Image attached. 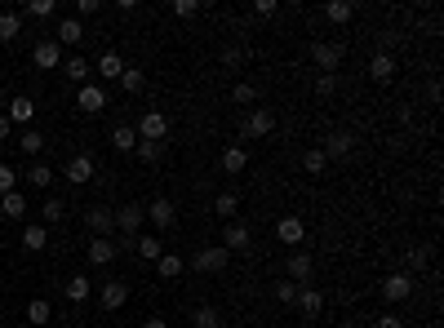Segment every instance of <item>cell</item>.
Wrapping results in <instances>:
<instances>
[{
    "label": "cell",
    "mask_w": 444,
    "mask_h": 328,
    "mask_svg": "<svg viewBox=\"0 0 444 328\" xmlns=\"http://www.w3.org/2000/svg\"><path fill=\"white\" fill-rule=\"evenodd\" d=\"M342 54H347V49L334 45V40H316V45H311V62L320 67V76H334L342 67Z\"/></svg>",
    "instance_id": "cell-1"
},
{
    "label": "cell",
    "mask_w": 444,
    "mask_h": 328,
    "mask_svg": "<svg viewBox=\"0 0 444 328\" xmlns=\"http://www.w3.org/2000/svg\"><path fill=\"white\" fill-rule=\"evenodd\" d=\"M227 262H232V253H227V249H195L187 266L200 271V275H218V271H227Z\"/></svg>",
    "instance_id": "cell-2"
},
{
    "label": "cell",
    "mask_w": 444,
    "mask_h": 328,
    "mask_svg": "<svg viewBox=\"0 0 444 328\" xmlns=\"http://www.w3.org/2000/svg\"><path fill=\"white\" fill-rule=\"evenodd\" d=\"M142 222H147V204H125V209H116V231H125V240H138V231H142Z\"/></svg>",
    "instance_id": "cell-3"
},
{
    "label": "cell",
    "mask_w": 444,
    "mask_h": 328,
    "mask_svg": "<svg viewBox=\"0 0 444 328\" xmlns=\"http://www.w3.org/2000/svg\"><path fill=\"white\" fill-rule=\"evenodd\" d=\"M169 138V116L164 111H147L138 120V142H164Z\"/></svg>",
    "instance_id": "cell-4"
},
{
    "label": "cell",
    "mask_w": 444,
    "mask_h": 328,
    "mask_svg": "<svg viewBox=\"0 0 444 328\" xmlns=\"http://www.w3.org/2000/svg\"><path fill=\"white\" fill-rule=\"evenodd\" d=\"M31 62H36L40 71H58V67H62V45H58L54 36H45L36 49H31Z\"/></svg>",
    "instance_id": "cell-5"
},
{
    "label": "cell",
    "mask_w": 444,
    "mask_h": 328,
    "mask_svg": "<svg viewBox=\"0 0 444 328\" xmlns=\"http://www.w3.org/2000/svg\"><path fill=\"white\" fill-rule=\"evenodd\" d=\"M85 226L98 235V240H107L111 231H116V209H107V204H93L89 213H85Z\"/></svg>",
    "instance_id": "cell-6"
},
{
    "label": "cell",
    "mask_w": 444,
    "mask_h": 328,
    "mask_svg": "<svg viewBox=\"0 0 444 328\" xmlns=\"http://www.w3.org/2000/svg\"><path fill=\"white\" fill-rule=\"evenodd\" d=\"M62 177H67L72 187H85V182H93V177H98V164L89 156H72L67 169H62Z\"/></svg>",
    "instance_id": "cell-7"
},
{
    "label": "cell",
    "mask_w": 444,
    "mask_h": 328,
    "mask_svg": "<svg viewBox=\"0 0 444 328\" xmlns=\"http://www.w3.org/2000/svg\"><path fill=\"white\" fill-rule=\"evenodd\" d=\"M382 298H387V302H404V298H414V275L391 271L387 280H382Z\"/></svg>",
    "instance_id": "cell-8"
},
{
    "label": "cell",
    "mask_w": 444,
    "mask_h": 328,
    "mask_svg": "<svg viewBox=\"0 0 444 328\" xmlns=\"http://www.w3.org/2000/svg\"><path fill=\"white\" fill-rule=\"evenodd\" d=\"M324 160H347L351 151H355V134H347V129H338V134H329L324 138Z\"/></svg>",
    "instance_id": "cell-9"
},
{
    "label": "cell",
    "mask_w": 444,
    "mask_h": 328,
    "mask_svg": "<svg viewBox=\"0 0 444 328\" xmlns=\"http://www.w3.org/2000/svg\"><path fill=\"white\" fill-rule=\"evenodd\" d=\"M147 222H152L156 231H169V226L178 222V209H173V200H164V195H160V200H152V204H147Z\"/></svg>",
    "instance_id": "cell-10"
},
{
    "label": "cell",
    "mask_w": 444,
    "mask_h": 328,
    "mask_svg": "<svg viewBox=\"0 0 444 328\" xmlns=\"http://www.w3.org/2000/svg\"><path fill=\"white\" fill-rule=\"evenodd\" d=\"M254 244V231L244 222H227V231H222V249L227 253H244Z\"/></svg>",
    "instance_id": "cell-11"
},
{
    "label": "cell",
    "mask_w": 444,
    "mask_h": 328,
    "mask_svg": "<svg viewBox=\"0 0 444 328\" xmlns=\"http://www.w3.org/2000/svg\"><path fill=\"white\" fill-rule=\"evenodd\" d=\"M271 129H275V116L267 107H254L249 116H244V138H267Z\"/></svg>",
    "instance_id": "cell-12"
},
{
    "label": "cell",
    "mask_w": 444,
    "mask_h": 328,
    "mask_svg": "<svg viewBox=\"0 0 444 328\" xmlns=\"http://www.w3.org/2000/svg\"><path fill=\"white\" fill-rule=\"evenodd\" d=\"M275 240H280V244H289V249H298V244L307 240V226H302V218H293V213H289V218H280V222H275Z\"/></svg>",
    "instance_id": "cell-13"
},
{
    "label": "cell",
    "mask_w": 444,
    "mask_h": 328,
    "mask_svg": "<svg viewBox=\"0 0 444 328\" xmlns=\"http://www.w3.org/2000/svg\"><path fill=\"white\" fill-rule=\"evenodd\" d=\"M98 302H103V310H120L129 302V284L125 280H107L103 288H98Z\"/></svg>",
    "instance_id": "cell-14"
},
{
    "label": "cell",
    "mask_w": 444,
    "mask_h": 328,
    "mask_svg": "<svg viewBox=\"0 0 444 328\" xmlns=\"http://www.w3.org/2000/svg\"><path fill=\"white\" fill-rule=\"evenodd\" d=\"M5 116H9V124H23V129H31V120H36V102L31 98H9V107H5Z\"/></svg>",
    "instance_id": "cell-15"
},
{
    "label": "cell",
    "mask_w": 444,
    "mask_h": 328,
    "mask_svg": "<svg viewBox=\"0 0 444 328\" xmlns=\"http://www.w3.org/2000/svg\"><path fill=\"white\" fill-rule=\"evenodd\" d=\"M285 271H289V280L293 284H307L311 275H316V262H311V253H289V262H285Z\"/></svg>",
    "instance_id": "cell-16"
},
{
    "label": "cell",
    "mask_w": 444,
    "mask_h": 328,
    "mask_svg": "<svg viewBox=\"0 0 444 328\" xmlns=\"http://www.w3.org/2000/svg\"><path fill=\"white\" fill-rule=\"evenodd\" d=\"M76 107L80 111H107V89L103 85H80V93H76Z\"/></svg>",
    "instance_id": "cell-17"
},
{
    "label": "cell",
    "mask_w": 444,
    "mask_h": 328,
    "mask_svg": "<svg viewBox=\"0 0 444 328\" xmlns=\"http://www.w3.org/2000/svg\"><path fill=\"white\" fill-rule=\"evenodd\" d=\"M116 253H120V249H116L111 240H98V235H93V244H89L85 257H89V266H111V262H116Z\"/></svg>",
    "instance_id": "cell-18"
},
{
    "label": "cell",
    "mask_w": 444,
    "mask_h": 328,
    "mask_svg": "<svg viewBox=\"0 0 444 328\" xmlns=\"http://www.w3.org/2000/svg\"><path fill=\"white\" fill-rule=\"evenodd\" d=\"M369 76L377 80V85L396 80V58H391V54H373V58H369Z\"/></svg>",
    "instance_id": "cell-19"
},
{
    "label": "cell",
    "mask_w": 444,
    "mask_h": 328,
    "mask_svg": "<svg viewBox=\"0 0 444 328\" xmlns=\"http://www.w3.org/2000/svg\"><path fill=\"white\" fill-rule=\"evenodd\" d=\"M62 298H67V302H76V306H80V302H89V298H93V284L85 280V275H72V280H67V284H62Z\"/></svg>",
    "instance_id": "cell-20"
},
{
    "label": "cell",
    "mask_w": 444,
    "mask_h": 328,
    "mask_svg": "<svg viewBox=\"0 0 444 328\" xmlns=\"http://www.w3.org/2000/svg\"><path fill=\"white\" fill-rule=\"evenodd\" d=\"M23 36V13L18 9H5V13H0V40H18Z\"/></svg>",
    "instance_id": "cell-21"
},
{
    "label": "cell",
    "mask_w": 444,
    "mask_h": 328,
    "mask_svg": "<svg viewBox=\"0 0 444 328\" xmlns=\"http://www.w3.org/2000/svg\"><path fill=\"white\" fill-rule=\"evenodd\" d=\"M45 244H49V231H45L40 222H27V226H23V249H27V253H40Z\"/></svg>",
    "instance_id": "cell-22"
},
{
    "label": "cell",
    "mask_w": 444,
    "mask_h": 328,
    "mask_svg": "<svg viewBox=\"0 0 444 328\" xmlns=\"http://www.w3.org/2000/svg\"><path fill=\"white\" fill-rule=\"evenodd\" d=\"M54 40H58V45H80V40H85V27H80V18H62L58 31H54Z\"/></svg>",
    "instance_id": "cell-23"
},
{
    "label": "cell",
    "mask_w": 444,
    "mask_h": 328,
    "mask_svg": "<svg viewBox=\"0 0 444 328\" xmlns=\"http://www.w3.org/2000/svg\"><path fill=\"white\" fill-rule=\"evenodd\" d=\"M298 306L307 310L311 320H316L320 310H324V293H320V288H311V284H302V288H298Z\"/></svg>",
    "instance_id": "cell-24"
},
{
    "label": "cell",
    "mask_w": 444,
    "mask_h": 328,
    "mask_svg": "<svg viewBox=\"0 0 444 328\" xmlns=\"http://www.w3.org/2000/svg\"><path fill=\"white\" fill-rule=\"evenodd\" d=\"M23 213H27V195L23 191L0 195V218H23Z\"/></svg>",
    "instance_id": "cell-25"
},
{
    "label": "cell",
    "mask_w": 444,
    "mask_h": 328,
    "mask_svg": "<svg viewBox=\"0 0 444 328\" xmlns=\"http://www.w3.org/2000/svg\"><path fill=\"white\" fill-rule=\"evenodd\" d=\"M111 146H116V151H134L138 146V129L134 124H116L111 129Z\"/></svg>",
    "instance_id": "cell-26"
},
{
    "label": "cell",
    "mask_w": 444,
    "mask_h": 328,
    "mask_svg": "<svg viewBox=\"0 0 444 328\" xmlns=\"http://www.w3.org/2000/svg\"><path fill=\"white\" fill-rule=\"evenodd\" d=\"M156 271L164 275V280H178V275L187 271V257H178V253H160V262H156Z\"/></svg>",
    "instance_id": "cell-27"
},
{
    "label": "cell",
    "mask_w": 444,
    "mask_h": 328,
    "mask_svg": "<svg viewBox=\"0 0 444 328\" xmlns=\"http://www.w3.org/2000/svg\"><path fill=\"white\" fill-rule=\"evenodd\" d=\"M213 213H218V218H227V222H236V213H240V195H236V191H222L218 200H213Z\"/></svg>",
    "instance_id": "cell-28"
},
{
    "label": "cell",
    "mask_w": 444,
    "mask_h": 328,
    "mask_svg": "<svg viewBox=\"0 0 444 328\" xmlns=\"http://www.w3.org/2000/svg\"><path fill=\"white\" fill-rule=\"evenodd\" d=\"M244 164H249V151H244V146H227L222 151V173H244Z\"/></svg>",
    "instance_id": "cell-29"
},
{
    "label": "cell",
    "mask_w": 444,
    "mask_h": 328,
    "mask_svg": "<svg viewBox=\"0 0 444 328\" xmlns=\"http://www.w3.org/2000/svg\"><path fill=\"white\" fill-rule=\"evenodd\" d=\"M120 71H125V58L107 49V54L98 58V76H103V80H120Z\"/></svg>",
    "instance_id": "cell-30"
},
{
    "label": "cell",
    "mask_w": 444,
    "mask_h": 328,
    "mask_svg": "<svg viewBox=\"0 0 444 328\" xmlns=\"http://www.w3.org/2000/svg\"><path fill=\"white\" fill-rule=\"evenodd\" d=\"M324 18H329V23H351V18H355V5H351V0H329V5H324Z\"/></svg>",
    "instance_id": "cell-31"
},
{
    "label": "cell",
    "mask_w": 444,
    "mask_h": 328,
    "mask_svg": "<svg viewBox=\"0 0 444 328\" xmlns=\"http://www.w3.org/2000/svg\"><path fill=\"white\" fill-rule=\"evenodd\" d=\"M49 320H54V306H49L45 298H31L27 302V324L36 328V324H49Z\"/></svg>",
    "instance_id": "cell-32"
},
{
    "label": "cell",
    "mask_w": 444,
    "mask_h": 328,
    "mask_svg": "<svg viewBox=\"0 0 444 328\" xmlns=\"http://www.w3.org/2000/svg\"><path fill=\"white\" fill-rule=\"evenodd\" d=\"M62 76H67L72 85H89V62L85 58H67L62 62Z\"/></svg>",
    "instance_id": "cell-33"
},
{
    "label": "cell",
    "mask_w": 444,
    "mask_h": 328,
    "mask_svg": "<svg viewBox=\"0 0 444 328\" xmlns=\"http://www.w3.org/2000/svg\"><path fill=\"white\" fill-rule=\"evenodd\" d=\"M23 177H27V187H36V191L54 187V169H49V164H31V169H27Z\"/></svg>",
    "instance_id": "cell-34"
},
{
    "label": "cell",
    "mask_w": 444,
    "mask_h": 328,
    "mask_svg": "<svg viewBox=\"0 0 444 328\" xmlns=\"http://www.w3.org/2000/svg\"><path fill=\"white\" fill-rule=\"evenodd\" d=\"M134 249H138V257H147V262H160L164 244H160V235H138V240H134Z\"/></svg>",
    "instance_id": "cell-35"
},
{
    "label": "cell",
    "mask_w": 444,
    "mask_h": 328,
    "mask_svg": "<svg viewBox=\"0 0 444 328\" xmlns=\"http://www.w3.org/2000/svg\"><path fill=\"white\" fill-rule=\"evenodd\" d=\"M134 151H138V160H142V164H160V160H164V151H169V142H138Z\"/></svg>",
    "instance_id": "cell-36"
},
{
    "label": "cell",
    "mask_w": 444,
    "mask_h": 328,
    "mask_svg": "<svg viewBox=\"0 0 444 328\" xmlns=\"http://www.w3.org/2000/svg\"><path fill=\"white\" fill-rule=\"evenodd\" d=\"M45 142H49V138L40 134V129H23V138H18V146H23L27 156H40V151H45Z\"/></svg>",
    "instance_id": "cell-37"
},
{
    "label": "cell",
    "mask_w": 444,
    "mask_h": 328,
    "mask_svg": "<svg viewBox=\"0 0 444 328\" xmlns=\"http://www.w3.org/2000/svg\"><path fill=\"white\" fill-rule=\"evenodd\" d=\"M302 169H307L311 177H320V173L329 169V160H324V151H320V146H311V151L302 156Z\"/></svg>",
    "instance_id": "cell-38"
},
{
    "label": "cell",
    "mask_w": 444,
    "mask_h": 328,
    "mask_svg": "<svg viewBox=\"0 0 444 328\" xmlns=\"http://www.w3.org/2000/svg\"><path fill=\"white\" fill-rule=\"evenodd\" d=\"M27 18H54V13H58V5H54V0H27Z\"/></svg>",
    "instance_id": "cell-39"
},
{
    "label": "cell",
    "mask_w": 444,
    "mask_h": 328,
    "mask_svg": "<svg viewBox=\"0 0 444 328\" xmlns=\"http://www.w3.org/2000/svg\"><path fill=\"white\" fill-rule=\"evenodd\" d=\"M142 85H147V76H142L138 67H125V71H120V89H125V93H138Z\"/></svg>",
    "instance_id": "cell-40"
},
{
    "label": "cell",
    "mask_w": 444,
    "mask_h": 328,
    "mask_svg": "<svg viewBox=\"0 0 444 328\" xmlns=\"http://www.w3.org/2000/svg\"><path fill=\"white\" fill-rule=\"evenodd\" d=\"M191 328H218V310H213V306H195Z\"/></svg>",
    "instance_id": "cell-41"
},
{
    "label": "cell",
    "mask_w": 444,
    "mask_h": 328,
    "mask_svg": "<svg viewBox=\"0 0 444 328\" xmlns=\"http://www.w3.org/2000/svg\"><path fill=\"white\" fill-rule=\"evenodd\" d=\"M62 213H67V209H62V200H45L40 218H45V226H58V222H62Z\"/></svg>",
    "instance_id": "cell-42"
},
{
    "label": "cell",
    "mask_w": 444,
    "mask_h": 328,
    "mask_svg": "<svg viewBox=\"0 0 444 328\" xmlns=\"http://www.w3.org/2000/svg\"><path fill=\"white\" fill-rule=\"evenodd\" d=\"M426 257H431V253H426V249H409V253H404V275H414V271H422V266H426Z\"/></svg>",
    "instance_id": "cell-43"
},
{
    "label": "cell",
    "mask_w": 444,
    "mask_h": 328,
    "mask_svg": "<svg viewBox=\"0 0 444 328\" xmlns=\"http://www.w3.org/2000/svg\"><path fill=\"white\" fill-rule=\"evenodd\" d=\"M232 98H236V102H244V107H249V102H258V85H249V80H240V85L232 89Z\"/></svg>",
    "instance_id": "cell-44"
},
{
    "label": "cell",
    "mask_w": 444,
    "mask_h": 328,
    "mask_svg": "<svg viewBox=\"0 0 444 328\" xmlns=\"http://www.w3.org/2000/svg\"><path fill=\"white\" fill-rule=\"evenodd\" d=\"M298 288H302V284H293V280H285V284H275V298H280L285 306H293V302H298Z\"/></svg>",
    "instance_id": "cell-45"
},
{
    "label": "cell",
    "mask_w": 444,
    "mask_h": 328,
    "mask_svg": "<svg viewBox=\"0 0 444 328\" xmlns=\"http://www.w3.org/2000/svg\"><path fill=\"white\" fill-rule=\"evenodd\" d=\"M9 191H18V173L9 164H0V195H9Z\"/></svg>",
    "instance_id": "cell-46"
},
{
    "label": "cell",
    "mask_w": 444,
    "mask_h": 328,
    "mask_svg": "<svg viewBox=\"0 0 444 328\" xmlns=\"http://www.w3.org/2000/svg\"><path fill=\"white\" fill-rule=\"evenodd\" d=\"M222 62H227V67H240V62H244V45H232V49H222Z\"/></svg>",
    "instance_id": "cell-47"
},
{
    "label": "cell",
    "mask_w": 444,
    "mask_h": 328,
    "mask_svg": "<svg viewBox=\"0 0 444 328\" xmlns=\"http://www.w3.org/2000/svg\"><path fill=\"white\" fill-rule=\"evenodd\" d=\"M334 89H338V76H320L316 80V93L320 98H334Z\"/></svg>",
    "instance_id": "cell-48"
},
{
    "label": "cell",
    "mask_w": 444,
    "mask_h": 328,
    "mask_svg": "<svg viewBox=\"0 0 444 328\" xmlns=\"http://www.w3.org/2000/svg\"><path fill=\"white\" fill-rule=\"evenodd\" d=\"M254 13H258V18H275V13H280V5H275V0H258Z\"/></svg>",
    "instance_id": "cell-49"
},
{
    "label": "cell",
    "mask_w": 444,
    "mask_h": 328,
    "mask_svg": "<svg viewBox=\"0 0 444 328\" xmlns=\"http://www.w3.org/2000/svg\"><path fill=\"white\" fill-rule=\"evenodd\" d=\"M173 13H178V18H195V13H200V5H195V0H178Z\"/></svg>",
    "instance_id": "cell-50"
},
{
    "label": "cell",
    "mask_w": 444,
    "mask_h": 328,
    "mask_svg": "<svg viewBox=\"0 0 444 328\" xmlns=\"http://www.w3.org/2000/svg\"><path fill=\"white\" fill-rule=\"evenodd\" d=\"M98 9H103V5H98V0H76V13H80V18H93Z\"/></svg>",
    "instance_id": "cell-51"
},
{
    "label": "cell",
    "mask_w": 444,
    "mask_h": 328,
    "mask_svg": "<svg viewBox=\"0 0 444 328\" xmlns=\"http://www.w3.org/2000/svg\"><path fill=\"white\" fill-rule=\"evenodd\" d=\"M377 328H404V320L400 315H382V320H377Z\"/></svg>",
    "instance_id": "cell-52"
},
{
    "label": "cell",
    "mask_w": 444,
    "mask_h": 328,
    "mask_svg": "<svg viewBox=\"0 0 444 328\" xmlns=\"http://www.w3.org/2000/svg\"><path fill=\"white\" fill-rule=\"evenodd\" d=\"M9 129H13V124H9V116H5V111H0V142L9 138Z\"/></svg>",
    "instance_id": "cell-53"
},
{
    "label": "cell",
    "mask_w": 444,
    "mask_h": 328,
    "mask_svg": "<svg viewBox=\"0 0 444 328\" xmlns=\"http://www.w3.org/2000/svg\"><path fill=\"white\" fill-rule=\"evenodd\" d=\"M142 328H169V320H164V315H152V320H147Z\"/></svg>",
    "instance_id": "cell-54"
},
{
    "label": "cell",
    "mask_w": 444,
    "mask_h": 328,
    "mask_svg": "<svg viewBox=\"0 0 444 328\" xmlns=\"http://www.w3.org/2000/svg\"><path fill=\"white\" fill-rule=\"evenodd\" d=\"M13 328H31V324H27V320H23V324H13Z\"/></svg>",
    "instance_id": "cell-55"
},
{
    "label": "cell",
    "mask_w": 444,
    "mask_h": 328,
    "mask_svg": "<svg viewBox=\"0 0 444 328\" xmlns=\"http://www.w3.org/2000/svg\"><path fill=\"white\" fill-rule=\"evenodd\" d=\"M0 253H5V244H0Z\"/></svg>",
    "instance_id": "cell-56"
}]
</instances>
